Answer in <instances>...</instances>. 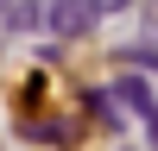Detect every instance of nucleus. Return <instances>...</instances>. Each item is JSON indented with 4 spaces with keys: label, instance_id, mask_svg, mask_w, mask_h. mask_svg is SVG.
<instances>
[{
    "label": "nucleus",
    "instance_id": "4",
    "mask_svg": "<svg viewBox=\"0 0 158 151\" xmlns=\"http://www.w3.org/2000/svg\"><path fill=\"white\" fill-rule=\"evenodd\" d=\"M95 6H101V13H120V6H133V0H95Z\"/></svg>",
    "mask_w": 158,
    "mask_h": 151
},
{
    "label": "nucleus",
    "instance_id": "3",
    "mask_svg": "<svg viewBox=\"0 0 158 151\" xmlns=\"http://www.w3.org/2000/svg\"><path fill=\"white\" fill-rule=\"evenodd\" d=\"M146 138H152V145H158V107L146 113Z\"/></svg>",
    "mask_w": 158,
    "mask_h": 151
},
{
    "label": "nucleus",
    "instance_id": "1",
    "mask_svg": "<svg viewBox=\"0 0 158 151\" xmlns=\"http://www.w3.org/2000/svg\"><path fill=\"white\" fill-rule=\"evenodd\" d=\"M95 0H51V32H89V19H95Z\"/></svg>",
    "mask_w": 158,
    "mask_h": 151
},
{
    "label": "nucleus",
    "instance_id": "2",
    "mask_svg": "<svg viewBox=\"0 0 158 151\" xmlns=\"http://www.w3.org/2000/svg\"><path fill=\"white\" fill-rule=\"evenodd\" d=\"M114 101H127V107H139V113H152V107H158L152 88L139 82V76H120V82H114Z\"/></svg>",
    "mask_w": 158,
    "mask_h": 151
}]
</instances>
